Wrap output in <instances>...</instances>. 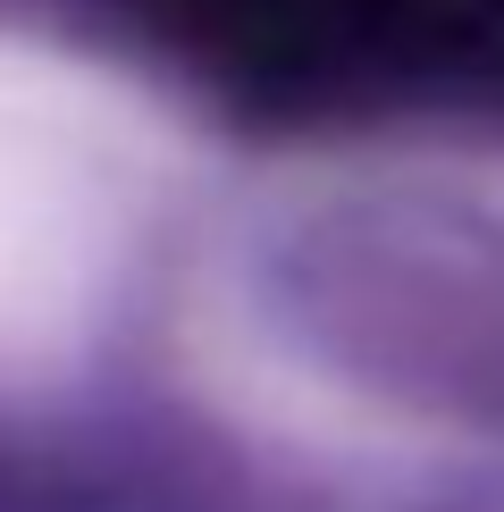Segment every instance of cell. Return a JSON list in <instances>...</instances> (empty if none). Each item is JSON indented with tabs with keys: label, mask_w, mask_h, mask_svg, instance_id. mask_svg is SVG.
<instances>
[{
	"label": "cell",
	"mask_w": 504,
	"mask_h": 512,
	"mask_svg": "<svg viewBox=\"0 0 504 512\" xmlns=\"http://www.w3.org/2000/svg\"><path fill=\"white\" fill-rule=\"evenodd\" d=\"M210 17L236 76L303 93L336 84H504V0H185Z\"/></svg>",
	"instance_id": "1"
}]
</instances>
